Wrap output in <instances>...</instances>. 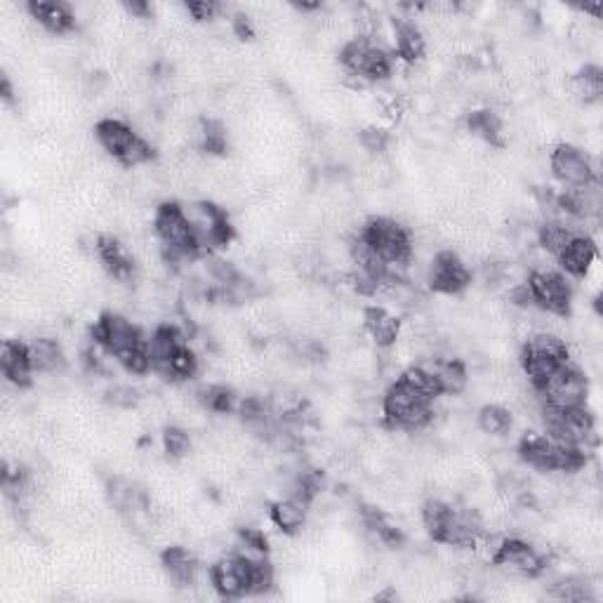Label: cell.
Returning a JSON list of instances; mask_svg holds the SVG:
<instances>
[{"mask_svg":"<svg viewBox=\"0 0 603 603\" xmlns=\"http://www.w3.org/2000/svg\"><path fill=\"white\" fill-rule=\"evenodd\" d=\"M92 340H95L97 347H102L111 359L121 363L128 373L144 375L151 370L149 340H144L142 330L123 314L106 311V314L99 316L95 328H92Z\"/></svg>","mask_w":603,"mask_h":603,"instance_id":"1","label":"cell"},{"mask_svg":"<svg viewBox=\"0 0 603 603\" xmlns=\"http://www.w3.org/2000/svg\"><path fill=\"white\" fill-rule=\"evenodd\" d=\"M359 234L375 250V255L387 264L392 281H403V274L413 262V236H410V231L392 217H373L366 222V227H361Z\"/></svg>","mask_w":603,"mask_h":603,"instance_id":"2","label":"cell"},{"mask_svg":"<svg viewBox=\"0 0 603 603\" xmlns=\"http://www.w3.org/2000/svg\"><path fill=\"white\" fill-rule=\"evenodd\" d=\"M519 457L538 472L578 474L587 467L589 455L573 446H566V443H559L547 432H530L523 434L519 441Z\"/></svg>","mask_w":603,"mask_h":603,"instance_id":"3","label":"cell"},{"mask_svg":"<svg viewBox=\"0 0 603 603\" xmlns=\"http://www.w3.org/2000/svg\"><path fill=\"white\" fill-rule=\"evenodd\" d=\"M566 363H571V351L552 330H535L523 340L521 366L533 389H540Z\"/></svg>","mask_w":603,"mask_h":603,"instance_id":"4","label":"cell"},{"mask_svg":"<svg viewBox=\"0 0 603 603\" xmlns=\"http://www.w3.org/2000/svg\"><path fill=\"white\" fill-rule=\"evenodd\" d=\"M384 424L394 432H422L434 420V403L422 399L413 389L396 380L382 396Z\"/></svg>","mask_w":603,"mask_h":603,"instance_id":"5","label":"cell"},{"mask_svg":"<svg viewBox=\"0 0 603 603\" xmlns=\"http://www.w3.org/2000/svg\"><path fill=\"white\" fill-rule=\"evenodd\" d=\"M95 139L106 154L118 161L123 168H139L156 158V151L142 135H137L125 121L104 118L95 125Z\"/></svg>","mask_w":603,"mask_h":603,"instance_id":"6","label":"cell"},{"mask_svg":"<svg viewBox=\"0 0 603 603\" xmlns=\"http://www.w3.org/2000/svg\"><path fill=\"white\" fill-rule=\"evenodd\" d=\"M154 231L168 262L194 260L201 255L198 241L191 231L180 203H161L154 215Z\"/></svg>","mask_w":603,"mask_h":603,"instance_id":"7","label":"cell"},{"mask_svg":"<svg viewBox=\"0 0 603 603\" xmlns=\"http://www.w3.org/2000/svg\"><path fill=\"white\" fill-rule=\"evenodd\" d=\"M340 62L351 76L363 78V81H384L394 71L392 55L370 36H356L344 43Z\"/></svg>","mask_w":603,"mask_h":603,"instance_id":"8","label":"cell"},{"mask_svg":"<svg viewBox=\"0 0 603 603\" xmlns=\"http://www.w3.org/2000/svg\"><path fill=\"white\" fill-rule=\"evenodd\" d=\"M180 208L187 217L191 231H194L198 248L212 250L227 245L234 238V227H231L227 212L220 205L210 201H189L180 203Z\"/></svg>","mask_w":603,"mask_h":603,"instance_id":"9","label":"cell"},{"mask_svg":"<svg viewBox=\"0 0 603 603\" xmlns=\"http://www.w3.org/2000/svg\"><path fill=\"white\" fill-rule=\"evenodd\" d=\"M535 394L540 396V406L554 410H573L587 406L589 384L585 373L578 366H573L571 361L556 370L540 389H535Z\"/></svg>","mask_w":603,"mask_h":603,"instance_id":"10","label":"cell"},{"mask_svg":"<svg viewBox=\"0 0 603 603\" xmlns=\"http://www.w3.org/2000/svg\"><path fill=\"white\" fill-rule=\"evenodd\" d=\"M526 283L530 297H533V307L540 309L542 314L556 318H566L571 314L573 288L566 274L554 269H535Z\"/></svg>","mask_w":603,"mask_h":603,"instance_id":"11","label":"cell"},{"mask_svg":"<svg viewBox=\"0 0 603 603\" xmlns=\"http://www.w3.org/2000/svg\"><path fill=\"white\" fill-rule=\"evenodd\" d=\"M490 563L502 573L512 575V578H526L533 580L538 575L545 573L547 559L535 549L530 542L519 538H505L498 542Z\"/></svg>","mask_w":603,"mask_h":603,"instance_id":"12","label":"cell"},{"mask_svg":"<svg viewBox=\"0 0 603 603\" xmlns=\"http://www.w3.org/2000/svg\"><path fill=\"white\" fill-rule=\"evenodd\" d=\"M549 168H552L556 180L568 189L599 182L592 156L585 149L573 147V144H559L549 156Z\"/></svg>","mask_w":603,"mask_h":603,"instance_id":"13","label":"cell"},{"mask_svg":"<svg viewBox=\"0 0 603 603\" xmlns=\"http://www.w3.org/2000/svg\"><path fill=\"white\" fill-rule=\"evenodd\" d=\"M429 288L441 295H460L472 286V269L453 250H441L434 255L427 274Z\"/></svg>","mask_w":603,"mask_h":603,"instance_id":"14","label":"cell"},{"mask_svg":"<svg viewBox=\"0 0 603 603\" xmlns=\"http://www.w3.org/2000/svg\"><path fill=\"white\" fill-rule=\"evenodd\" d=\"M210 585L222 599L250 596V561L231 552L210 566Z\"/></svg>","mask_w":603,"mask_h":603,"instance_id":"15","label":"cell"},{"mask_svg":"<svg viewBox=\"0 0 603 603\" xmlns=\"http://www.w3.org/2000/svg\"><path fill=\"white\" fill-rule=\"evenodd\" d=\"M95 253L99 257V262H102V267L109 271V276L114 278L118 283H130L132 278H135L137 264L135 257L128 253V248L118 241L116 236L102 234L95 241Z\"/></svg>","mask_w":603,"mask_h":603,"instance_id":"16","label":"cell"},{"mask_svg":"<svg viewBox=\"0 0 603 603\" xmlns=\"http://www.w3.org/2000/svg\"><path fill=\"white\" fill-rule=\"evenodd\" d=\"M420 366L424 370H429L434 380L439 382L443 396H455L465 392L469 373L462 359H455V356H429V359L422 361Z\"/></svg>","mask_w":603,"mask_h":603,"instance_id":"17","label":"cell"},{"mask_svg":"<svg viewBox=\"0 0 603 603\" xmlns=\"http://www.w3.org/2000/svg\"><path fill=\"white\" fill-rule=\"evenodd\" d=\"M596 257H599V248H596L592 236H573L571 243L563 248V253L556 257V262H559L561 274L585 278L589 269L594 267Z\"/></svg>","mask_w":603,"mask_h":603,"instance_id":"18","label":"cell"},{"mask_svg":"<svg viewBox=\"0 0 603 603\" xmlns=\"http://www.w3.org/2000/svg\"><path fill=\"white\" fill-rule=\"evenodd\" d=\"M0 368H3L5 380L15 384L17 389L31 387L33 382V366L29 359V347L19 340H5L0 349Z\"/></svg>","mask_w":603,"mask_h":603,"instance_id":"19","label":"cell"},{"mask_svg":"<svg viewBox=\"0 0 603 603\" xmlns=\"http://www.w3.org/2000/svg\"><path fill=\"white\" fill-rule=\"evenodd\" d=\"M363 330L380 349H389L399 342L403 323L387 307H368L363 311Z\"/></svg>","mask_w":603,"mask_h":603,"instance_id":"20","label":"cell"},{"mask_svg":"<svg viewBox=\"0 0 603 603\" xmlns=\"http://www.w3.org/2000/svg\"><path fill=\"white\" fill-rule=\"evenodd\" d=\"M31 19H36L48 33L66 36L76 29V15L66 3H48V0H33L26 5Z\"/></svg>","mask_w":603,"mask_h":603,"instance_id":"21","label":"cell"},{"mask_svg":"<svg viewBox=\"0 0 603 603\" xmlns=\"http://www.w3.org/2000/svg\"><path fill=\"white\" fill-rule=\"evenodd\" d=\"M187 340L180 328L175 326H161L154 330V335L149 337V359L151 370L158 375H163V370L170 366V361L175 359V354L180 351Z\"/></svg>","mask_w":603,"mask_h":603,"instance_id":"22","label":"cell"},{"mask_svg":"<svg viewBox=\"0 0 603 603\" xmlns=\"http://www.w3.org/2000/svg\"><path fill=\"white\" fill-rule=\"evenodd\" d=\"M161 563L168 573V578L175 582L177 587H191L198 582V573H201V561L196 559V554L187 547H168L161 554Z\"/></svg>","mask_w":603,"mask_h":603,"instance_id":"23","label":"cell"},{"mask_svg":"<svg viewBox=\"0 0 603 603\" xmlns=\"http://www.w3.org/2000/svg\"><path fill=\"white\" fill-rule=\"evenodd\" d=\"M29 347V359L36 375H57L64 373L66 354L64 347L55 337H36V340L26 342Z\"/></svg>","mask_w":603,"mask_h":603,"instance_id":"24","label":"cell"},{"mask_svg":"<svg viewBox=\"0 0 603 603\" xmlns=\"http://www.w3.org/2000/svg\"><path fill=\"white\" fill-rule=\"evenodd\" d=\"M307 516H309V502L302 498H295V495H286V498L276 500L274 505L269 507V519L274 526L286 535H295L307 526Z\"/></svg>","mask_w":603,"mask_h":603,"instance_id":"25","label":"cell"},{"mask_svg":"<svg viewBox=\"0 0 603 603\" xmlns=\"http://www.w3.org/2000/svg\"><path fill=\"white\" fill-rule=\"evenodd\" d=\"M394 50L406 64H415L424 57L427 50V41H424L422 31L417 29L408 19H399L394 22Z\"/></svg>","mask_w":603,"mask_h":603,"instance_id":"26","label":"cell"},{"mask_svg":"<svg viewBox=\"0 0 603 603\" xmlns=\"http://www.w3.org/2000/svg\"><path fill=\"white\" fill-rule=\"evenodd\" d=\"M467 125L469 132H474L476 137H481L490 147H505V123H502L500 114H495V111H474V114H469Z\"/></svg>","mask_w":603,"mask_h":603,"instance_id":"27","label":"cell"},{"mask_svg":"<svg viewBox=\"0 0 603 603\" xmlns=\"http://www.w3.org/2000/svg\"><path fill=\"white\" fill-rule=\"evenodd\" d=\"M450 516H453V505H448V502H443V500L424 502L422 523H424V528H427L429 538H432L434 542H439V545H441L443 535H446Z\"/></svg>","mask_w":603,"mask_h":603,"instance_id":"28","label":"cell"},{"mask_svg":"<svg viewBox=\"0 0 603 603\" xmlns=\"http://www.w3.org/2000/svg\"><path fill=\"white\" fill-rule=\"evenodd\" d=\"M476 422H479V429L488 436H505L512 432L514 417L505 406H498V403H488L479 410L476 415Z\"/></svg>","mask_w":603,"mask_h":603,"instance_id":"29","label":"cell"},{"mask_svg":"<svg viewBox=\"0 0 603 603\" xmlns=\"http://www.w3.org/2000/svg\"><path fill=\"white\" fill-rule=\"evenodd\" d=\"M399 380L406 384V387L413 389L415 394H420L422 399H427L432 403L439 399V396H443L439 382H436L432 377V373H429V370H424L420 363H413V366H408L406 370H403Z\"/></svg>","mask_w":603,"mask_h":603,"instance_id":"30","label":"cell"},{"mask_svg":"<svg viewBox=\"0 0 603 603\" xmlns=\"http://www.w3.org/2000/svg\"><path fill=\"white\" fill-rule=\"evenodd\" d=\"M198 401H201L205 410H210V413L215 415H227L234 408H238L236 392L227 387V384H208V387H203L201 394H198Z\"/></svg>","mask_w":603,"mask_h":603,"instance_id":"31","label":"cell"},{"mask_svg":"<svg viewBox=\"0 0 603 603\" xmlns=\"http://www.w3.org/2000/svg\"><path fill=\"white\" fill-rule=\"evenodd\" d=\"M573 236H578V234H573L571 229L563 227L561 222L549 220V222L542 224L540 231H538V245L542 250H545L549 257H554V260H556V257L563 253V248L571 243Z\"/></svg>","mask_w":603,"mask_h":603,"instance_id":"32","label":"cell"},{"mask_svg":"<svg viewBox=\"0 0 603 603\" xmlns=\"http://www.w3.org/2000/svg\"><path fill=\"white\" fill-rule=\"evenodd\" d=\"M571 90L580 102H596L603 92V71L599 66H585L571 81Z\"/></svg>","mask_w":603,"mask_h":603,"instance_id":"33","label":"cell"},{"mask_svg":"<svg viewBox=\"0 0 603 603\" xmlns=\"http://www.w3.org/2000/svg\"><path fill=\"white\" fill-rule=\"evenodd\" d=\"M198 139H201V147L208 154L220 156L227 151V128L220 121H201L198 125Z\"/></svg>","mask_w":603,"mask_h":603,"instance_id":"34","label":"cell"},{"mask_svg":"<svg viewBox=\"0 0 603 603\" xmlns=\"http://www.w3.org/2000/svg\"><path fill=\"white\" fill-rule=\"evenodd\" d=\"M191 436L182 427H165L163 429V453L170 460H184L191 453Z\"/></svg>","mask_w":603,"mask_h":603,"instance_id":"35","label":"cell"},{"mask_svg":"<svg viewBox=\"0 0 603 603\" xmlns=\"http://www.w3.org/2000/svg\"><path fill=\"white\" fill-rule=\"evenodd\" d=\"M106 401L111 403V406H116V408H135L137 403H139V394H137V389H132V387H128V384H114V387L109 389V392H106Z\"/></svg>","mask_w":603,"mask_h":603,"instance_id":"36","label":"cell"},{"mask_svg":"<svg viewBox=\"0 0 603 603\" xmlns=\"http://www.w3.org/2000/svg\"><path fill=\"white\" fill-rule=\"evenodd\" d=\"M361 144L370 154H382L389 147V135L380 128H366L361 130Z\"/></svg>","mask_w":603,"mask_h":603,"instance_id":"37","label":"cell"},{"mask_svg":"<svg viewBox=\"0 0 603 603\" xmlns=\"http://www.w3.org/2000/svg\"><path fill=\"white\" fill-rule=\"evenodd\" d=\"M184 10H187L196 22H210V19H215L217 12L222 10V5L212 3V0H203V3H187Z\"/></svg>","mask_w":603,"mask_h":603,"instance_id":"38","label":"cell"},{"mask_svg":"<svg viewBox=\"0 0 603 603\" xmlns=\"http://www.w3.org/2000/svg\"><path fill=\"white\" fill-rule=\"evenodd\" d=\"M231 26H234V33L238 38H243V41H250V38L255 36L253 19H250L248 15H236L234 19H231Z\"/></svg>","mask_w":603,"mask_h":603,"instance_id":"39","label":"cell"},{"mask_svg":"<svg viewBox=\"0 0 603 603\" xmlns=\"http://www.w3.org/2000/svg\"><path fill=\"white\" fill-rule=\"evenodd\" d=\"M125 10H128L130 15L137 17V19H147L151 15V5L149 3H137V0H132V3H125Z\"/></svg>","mask_w":603,"mask_h":603,"instance_id":"40","label":"cell"}]
</instances>
